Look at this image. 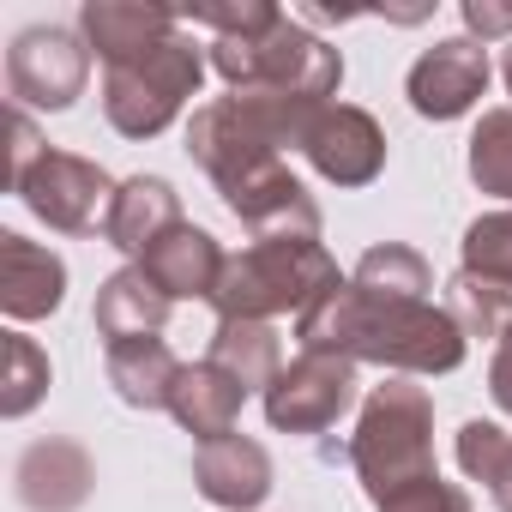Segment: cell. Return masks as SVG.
<instances>
[{
  "label": "cell",
  "instance_id": "6da1fadb",
  "mask_svg": "<svg viewBox=\"0 0 512 512\" xmlns=\"http://www.w3.org/2000/svg\"><path fill=\"white\" fill-rule=\"evenodd\" d=\"M302 350H338L350 362H374L392 374H452L470 350L458 320L434 302H404V296H368L356 284L326 290L302 320H296Z\"/></svg>",
  "mask_w": 512,
  "mask_h": 512
},
{
  "label": "cell",
  "instance_id": "7a4b0ae2",
  "mask_svg": "<svg viewBox=\"0 0 512 512\" xmlns=\"http://www.w3.org/2000/svg\"><path fill=\"white\" fill-rule=\"evenodd\" d=\"M338 260L326 241H253L223 260V278L211 290L217 320H278V314H308L326 290H338Z\"/></svg>",
  "mask_w": 512,
  "mask_h": 512
},
{
  "label": "cell",
  "instance_id": "3957f363",
  "mask_svg": "<svg viewBox=\"0 0 512 512\" xmlns=\"http://www.w3.org/2000/svg\"><path fill=\"white\" fill-rule=\"evenodd\" d=\"M350 464H356L374 506L422 476H440L434 470V398H428V386H410V374L380 380L362 398V416L350 434Z\"/></svg>",
  "mask_w": 512,
  "mask_h": 512
},
{
  "label": "cell",
  "instance_id": "277c9868",
  "mask_svg": "<svg viewBox=\"0 0 512 512\" xmlns=\"http://www.w3.org/2000/svg\"><path fill=\"white\" fill-rule=\"evenodd\" d=\"M211 67L229 91H278V97H302L314 109H326L344 85V55L290 13L260 37H217Z\"/></svg>",
  "mask_w": 512,
  "mask_h": 512
},
{
  "label": "cell",
  "instance_id": "5b68a950",
  "mask_svg": "<svg viewBox=\"0 0 512 512\" xmlns=\"http://www.w3.org/2000/svg\"><path fill=\"white\" fill-rule=\"evenodd\" d=\"M199 85H205V55L187 31H175L157 49L103 73V115L121 139H157L199 97Z\"/></svg>",
  "mask_w": 512,
  "mask_h": 512
},
{
  "label": "cell",
  "instance_id": "8992f818",
  "mask_svg": "<svg viewBox=\"0 0 512 512\" xmlns=\"http://www.w3.org/2000/svg\"><path fill=\"white\" fill-rule=\"evenodd\" d=\"M356 368L362 362H350L338 350H302L266 386V422L278 434H326L362 398V374Z\"/></svg>",
  "mask_w": 512,
  "mask_h": 512
},
{
  "label": "cell",
  "instance_id": "52a82bcc",
  "mask_svg": "<svg viewBox=\"0 0 512 512\" xmlns=\"http://www.w3.org/2000/svg\"><path fill=\"white\" fill-rule=\"evenodd\" d=\"M85 79H91V49L67 25H31L7 49V91H13V109H25V115L73 109L85 97Z\"/></svg>",
  "mask_w": 512,
  "mask_h": 512
},
{
  "label": "cell",
  "instance_id": "ba28073f",
  "mask_svg": "<svg viewBox=\"0 0 512 512\" xmlns=\"http://www.w3.org/2000/svg\"><path fill=\"white\" fill-rule=\"evenodd\" d=\"M115 187L121 181H109L103 163H91L79 151H55V145L13 181V193L31 205V217L49 223V229H61V235H91L109 217Z\"/></svg>",
  "mask_w": 512,
  "mask_h": 512
},
{
  "label": "cell",
  "instance_id": "9c48e42d",
  "mask_svg": "<svg viewBox=\"0 0 512 512\" xmlns=\"http://www.w3.org/2000/svg\"><path fill=\"white\" fill-rule=\"evenodd\" d=\"M488 73H494L488 67V43L446 37V43H434V49L416 55V67L404 79V97H410V109L422 121H458V115H470L482 103Z\"/></svg>",
  "mask_w": 512,
  "mask_h": 512
},
{
  "label": "cell",
  "instance_id": "30bf717a",
  "mask_svg": "<svg viewBox=\"0 0 512 512\" xmlns=\"http://www.w3.org/2000/svg\"><path fill=\"white\" fill-rule=\"evenodd\" d=\"M302 157L332 187H368L386 169V127L356 103H326L302 133Z\"/></svg>",
  "mask_w": 512,
  "mask_h": 512
},
{
  "label": "cell",
  "instance_id": "8fae6325",
  "mask_svg": "<svg viewBox=\"0 0 512 512\" xmlns=\"http://www.w3.org/2000/svg\"><path fill=\"white\" fill-rule=\"evenodd\" d=\"M175 31H181V7H157V0H85L79 7V37L103 67H121Z\"/></svg>",
  "mask_w": 512,
  "mask_h": 512
},
{
  "label": "cell",
  "instance_id": "7c38bea8",
  "mask_svg": "<svg viewBox=\"0 0 512 512\" xmlns=\"http://www.w3.org/2000/svg\"><path fill=\"white\" fill-rule=\"evenodd\" d=\"M13 488H19V500L31 512H79L91 500V488H97V464H91V452L79 440L49 434V440H31L19 452Z\"/></svg>",
  "mask_w": 512,
  "mask_h": 512
},
{
  "label": "cell",
  "instance_id": "4fadbf2b",
  "mask_svg": "<svg viewBox=\"0 0 512 512\" xmlns=\"http://www.w3.org/2000/svg\"><path fill=\"white\" fill-rule=\"evenodd\" d=\"M193 482L211 506L223 512H253V506H266L278 470H272V452L260 440H247V434H223L211 446L193 452Z\"/></svg>",
  "mask_w": 512,
  "mask_h": 512
},
{
  "label": "cell",
  "instance_id": "5bb4252c",
  "mask_svg": "<svg viewBox=\"0 0 512 512\" xmlns=\"http://www.w3.org/2000/svg\"><path fill=\"white\" fill-rule=\"evenodd\" d=\"M67 302V260L55 247L7 229L0 235V308L7 320H49Z\"/></svg>",
  "mask_w": 512,
  "mask_h": 512
},
{
  "label": "cell",
  "instance_id": "9a60e30c",
  "mask_svg": "<svg viewBox=\"0 0 512 512\" xmlns=\"http://www.w3.org/2000/svg\"><path fill=\"white\" fill-rule=\"evenodd\" d=\"M181 223H187V217H181V193H175V181H163V175H127V181L115 187V199H109L103 241L121 247L127 260L139 266L145 253H151L169 229H181Z\"/></svg>",
  "mask_w": 512,
  "mask_h": 512
},
{
  "label": "cell",
  "instance_id": "2e32d148",
  "mask_svg": "<svg viewBox=\"0 0 512 512\" xmlns=\"http://www.w3.org/2000/svg\"><path fill=\"white\" fill-rule=\"evenodd\" d=\"M223 260L229 253L217 247V235L211 229H199V223H181V229H169L151 253H145V278L169 296V302H211V290H217V278H223Z\"/></svg>",
  "mask_w": 512,
  "mask_h": 512
},
{
  "label": "cell",
  "instance_id": "e0dca14e",
  "mask_svg": "<svg viewBox=\"0 0 512 512\" xmlns=\"http://www.w3.org/2000/svg\"><path fill=\"white\" fill-rule=\"evenodd\" d=\"M241 404H247V386H241V380H229L217 362H187V368H181V380H175L169 416H175L199 446H211V440L235 434Z\"/></svg>",
  "mask_w": 512,
  "mask_h": 512
},
{
  "label": "cell",
  "instance_id": "ac0fdd59",
  "mask_svg": "<svg viewBox=\"0 0 512 512\" xmlns=\"http://www.w3.org/2000/svg\"><path fill=\"white\" fill-rule=\"evenodd\" d=\"M169 308H175V302L145 278V266H121V272H109V278L97 284L91 320H97L103 344H127V338H157V332L169 326Z\"/></svg>",
  "mask_w": 512,
  "mask_h": 512
},
{
  "label": "cell",
  "instance_id": "d6986e66",
  "mask_svg": "<svg viewBox=\"0 0 512 512\" xmlns=\"http://www.w3.org/2000/svg\"><path fill=\"white\" fill-rule=\"evenodd\" d=\"M103 368H109V386H115L121 404H133V410H169L175 380H181L187 362H175V350L163 338H127V344H109Z\"/></svg>",
  "mask_w": 512,
  "mask_h": 512
},
{
  "label": "cell",
  "instance_id": "ffe728a7",
  "mask_svg": "<svg viewBox=\"0 0 512 512\" xmlns=\"http://www.w3.org/2000/svg\"><path fill=\"white\" fill-rule=\"evenodd\" d=\"M229 380H241L247 392H266L284 368V350H278V332L266 320H217L211 332V356Z\"/></svg>",
  "mask_w": 512,
  "mask_h": 512
},
{
  "label": "cell",
  "instance_id": "44dd1931",
  "mask_svg": "<svg viewBox=\"0 0 512 512\" xmlns=\"http://www.w3.org/2000/svg\"><path fill=\"white\" fill-rule=\"evenodd\" d=\"M458 470H464L470 482H482L500 512H512V434H506L500 422L470 416V422L458 428Z\"/></svg>",
  "mask_w": 512,
  "mask_h": 512
},
{
  "label": "cell",
  "instance_id": "7402d4cb",
  "mask_svg": "<svg viewBox=\"0 0 512 512\" xmlns=\"http://www.w3.org/2000/svg\"><path fill=\"white\" fill-rule=\"evenodd\" d=\"M350 284H356V290H368V296H404V302H428V290H434V272H428V260H422L416 247H404V241H380V247H368L362 260H356Z\"/></svg>",
  "mask_w": 512,
  "mask_h": 512
},
{
  "label": "cell",
  "instance_id": "603a6c76",
  "mask_svg": "<svg viewBox=\"0 0 512 512\" xmlns=\"http://www.w3.org/2000/svg\"><path fill=\"white\" fill-rule=\"evenodd\" d=\"M458 272L512 290V205L470 217V229H464V241H458Z\"/></svg>",
  "mask_w": 512,
  "mask_h": 512
},
{
  "label": "cell",
  "instance_id": "cb8c5ba5",
  "mask_svg": "<svg viewBox=\"0 0 512 512\" xmlns=\"http://www.w3.org/2000/svg\"><path fill=\"white\" fill-rule=\"evenodd\" d=\"M446 314L458 320V332L464 338H506V326H512V290H500V284H482V278H470V272H458L452 284H446Z\"/></svg>",
  "mask_w": 512,
  "mask_h": 512
},
{
  "label": "cell",
  "instance_id": "d4e9b609",
  "mask_svg": "<svg viewBox=\"0 0 512 512\" xmlns=\"http://www.w3.org/2000/svg\"><path fill=\"white\" fill-rule=\"evenodd\" d=\"M0 350H7V374H0V416L19 422V416H31L49 398V356L25 332H7Z\"/></svg>",
  "mask_w": 512,
  "mask_h": 512
},
{
  "label": "cell",
  "instance_id": "484cf974",
  "mask_svg": "<svg viewBox=\"0 0 512 512\" xmlns=\"http://www.w3.org/2000/svg\"><path fill=\"white\" fill-rule=\"evenodd\" d=\"M470 181L494 199L512 205V109H482L476 133H470Z\"/></svg>",
  "mask_w": 512,
  "mask_h": 512
},
{
  "label": "cell",
  "instance_id": "4316f807",
  "mask_svg": "<svg viewBox=\"0 0 512 512\" xmlns=\"http://www.w3.org/2000/svg\"><path fill=\"white\" fill-rule=\"evenodd\" d=\"M187 19L205 25V31H217V37H260L284 13L272 7V0H193V7H181V25Z\"/></svg>",
  "mask_w": 512,
  "mask_h": 512
},
{
  "label": "cell",
  "instance_id": "83f0119b",
  "mask_svg": "<svg viewBox=\"0 0 512 512\" xmlns=\"http://www.w3.org/2000/svg\"><path fill=\"white\" fill-rule=\"evenodd\" d=\"M374 512H476L470 506V494L458 488V482H440V476H422V482H410V488H398V494H386Z\"/></svg>",
  "mask_w": 512,
  "mask_h": 512
},
{
  "label": "cell",
  "instance_id": "f1b7e54d",
  "mask_svg": "<svg viewBox=\"0 0 512 512\" xmlns=\"http://www.w3.org/2000/svg\"><path fill=\"white\" fill-rule=\"evenodd\" d=\"M43 151H49V145H43L37 121H31L25 109H13V163H7V187H13V181H19V175H25V169L43 157Z\"/></svg>",
  "mask_w": 512,
  "mask_h": 512
},
{
  "label": "cell",
  "instance_id": "f546056e",
  "mask_svg": "<svg viewBox=\"0 0 512 512\" xmlns=\"http://www.w3.org/2000/svg\"><path fill=\"white\" fill-rule=\"evenodd\" d=\"M464 25H470L476 43H488V37L512 31V7H494V0H464Z\"/></svg>",
  "mask_w": 512,
  "mask_h": 512
},
{
  "label": "cell",
  "instance_id": "4dcf8cb0",
  "mask_svg": "<svg viewBox=\"0 0 512 512\" xmlns=\"http://www.w3.org/2000/svg\"><path fill=\"white\" fill-rule=\"evenodd\" d=\"M488 398L512 416V326H506V338L494 344V362H488Z\"/></svg>",
  "mask_w": 512,
  "mask_h": 512
},
{
  "label": "cell",
  "instance_id": "1f68e13d",
  "mask_svg": "<svg viewBox=\"0 0 512 512\" xmlns=\"http://www.w3.org/2000/svg\"><path fill=\"white\" fill-rule=\"evenodd\" d=\"M500 79H506V97H512V43H506V55H500Z\"/></svg>",
  "mask_w": 512,
  "mask_h": 512
}]
</instances>
